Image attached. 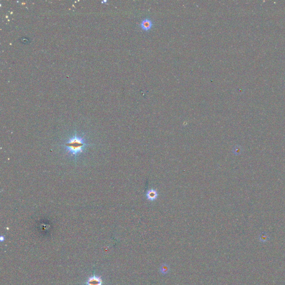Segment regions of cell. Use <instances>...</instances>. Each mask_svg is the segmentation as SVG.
I'll use <instances>...</instances> for the list:
<instances>
[{
  "label": "cell",
  "mask_w": 285,
  "mask_h": 285,
  "mask_svg": "<svg viewBox=\"0 0 285 285\" xmlns=\"http://www.w3.org/2000/svg\"><path fill=\"white\" fill-rule=\"evenodd\" d=\"M90 145V144L86 143L84 136L78 135L76 133L64 144L65 149L67 153L73 156L75 159L80 154L84 152L86 147Z\"/></svg>",
  "instance_id": "obj_1"
},
{
  "label": "cell",
  "mask_w": 285,
  "mask_h": 285,
  "mask_svg": "<svg viewBox=\"0 0 285 285\" xmlns=\"http://www.w3.org/2000/svg\"><path fill=\"white\" fill-rule=\"evenodd\" d=\"M103 281L100 277L93 276L89 278L86 281V285H102Z\"/></svg>",
  "instance_id": "obj_2"
},
{
  "label": "cell",
  "mask_w": 285,
  "mask_h": 285,
  "mask_svg": "<svg viewBox=\"0 0 285 285\" xmlns=\"http://www.w3.org/2000/svg\"><path fill=\"white\" fill-rule=\"evenodd\" d=\"M141 27L142 28V30L148 31L150 30L152 27L153 24L152 21L149 19H146L145 20H143L142 23H141Z\"/></svg>",
  "instance_id": "obj_4"
},
{
  "label": "cell",
  "mask_w": 285,
  "mask_h": 285,
  "mask_svg": "<svg viewBox=\"0 0 285 285\" xmlns=\"http://www.w3.org/2000/svg\"><path fill=\"white\" fill-rule=\"evenodd\" d=\"M169 267L168 265L167 264H163L160 267V272L162 273L163 275H166L169 271Z\"/></svg>",
  "instance_id": "obj_5"
},
{
  "label": "cell",
  "mask_w": 285,
  "mask_h": 285,
  "mask_svg": "<svg viewBox=\"0 0 285 285\" xmlns=\"http://www.w3.org/2000/svg\"><path fill=\"white\" fill-rule=\"evenodd\" d=\"M158 194V192L155 189H150L147 193V197L148 199L150 201H153L157 199Z\"/></svg>",
  "instance_id": "obj_3"
}]
</instances>
